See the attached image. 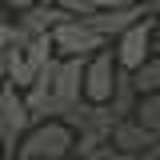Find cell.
Listing matches in <instances>:
<instances>
[{
	"mask_svg": "<svg viewBox=\"0 0 160 160\" xmlns=\"http://www.w3.org/2000/svg\"><path fill=\"white\" fill-rule=\"evenodd\" d=\"M72 128H64L60 120H44V124H32L24 140L16 144L12 160H68L72 156Z\"/></svg>",
	"mask_w": 160,
	"mask_h": 160,
	"instance_id": "cell-1",
	"label": "cell"
},
{
	"mask_svg": "<svg viewBox=\"0 0 160 160\" xmlns=\"http://www.w3.org/2000/svg\"><path fill=\"white\" fill-rule=\"evenodd\" d=\"M48 40H52V56L56 60H88L92 52H100L108 40L100 36V32H92L84 20H64V24H56L52 32H48Z\"/></svg>",
	"mask_w": 160,
	"mask_h": 160,
	"instance_id": "cell-2",
	"label": "cell"
},
{
	"mask_svg": "<svg viewBox=\"0 0 160 160\" xmlns=\"http://www.w3.org/2000/svg\"><path fill=\"white\" fill-rule=\"evenodd\" d=\"M112 84H116V60H112V48H100V52H92V56L84 60L80 100H88V104H108Z\"/></svg>",
	"mask_w": 160,
	"mask_h": 160,
	"instance_id": "cell-3",
	"label": "cell"
},
{
	"mask_svg": "<svg viewBox=\"0 0 160 160\" xmlns=\"http://www.w3.org/2000/svg\"><path fill=\"white\" fill-rule=\"evenodd\" d=\"M28 128H32V120H28V108H24L20 92L16 88H4L0 92V148H4L8 160H12V152H16V144L24 140Z\"/></svg>",
	"mask_w": 160,
	"mask_h": 160,
	"instance_id": "cell-4",
	"label": "cell"
},
{
	"mask_svg": "<svg viewBox=\"0 0 160 160\" xmlns=\"http://www.w3.org/2000/svg\"><path fill=\"white\" fill-rule=\"evenodd\" d=\"M152 56V16L132 24L128 32L116 36V48H112V60H116L120 72H136L144 60Z\"/></svg>",
	"mask_w": 160,
	"mask_h": 160,
	"instance_id": "cell-5",
	"label": "cell"
},
{
	"mask_svg": "<svg viewBox=\"0 0 160 160\" xmlns=\"http://www.w3.org/2000/svg\"><path fill=\"white\" fill-rule=\"evenodd\" d=\"M64 20H72V16H64L60 8H52L48 0L44 4H28V8H20L16 20H12V32H16V44L20 40H36V36H48L56 24H64Z\"/></svg>",
	"mask_w": 160,
	"mask_h": 160,
	"instance_id": "cell-6",
	"label": "cell"
},
{
	"mask_svg": "<svg viewBox=\"0 0 160 160\" xmlns=\"http://www.w3.org/2000/svg\"><path fill=\"white\" fill-rule=\"evenodd\" d=\"M148 16H152L148 4H136V8H96L92 16H84V24L92 32H100L104 40H116L120 32H128L132 24H140V20H148Z\"/></svg>",
	"mask_w": 160,
	"mask_h": 160,
	"instance_id": "cell-7",
	"label": "cell"
},
{
	"mask_svg": "<svg viewBox=\"0 0 160 160\" xmlns=\"http://www.w3.org/2000/svg\"><path fill=\"white\" fill-rule=\"evenodd\" d=\"M152 132L148 128H140L136 120L128 116V120H120V124H112V132H108V148H116L120 156H128V160H136L148 144H152Z\"/></svg>",
	"mask_w": 160,
	"mask_h": 160,
	"instance_id": "cell-8",
	"label": "cell"
},
{
	"mask_svg": "<svg viewBox=\"0 0 160 160\" xmlns=\"http://www.w3.org/2000/svg\"><path fill=\"white\" fill-rule=\"evenodd\" d=\"M132 108H136V92H132V80H128V72H120L116 68V84H112V96H108V112H112V120H128L132 116Z\"/></svg>",
	"mask_w": 160,
	"mask_h": 160,
	"instance_id": "cell-9",
	"label": "cell"
},
{
	"mask_svg": "<svg viewBox=\"0 0 160 160\" xmlns=\"http://www.w3.org/2000/svg\"><path fill=\"white\" fill-rule=\"evenodd\" d=\"M128 80H132V92H136V96H152V92H160V52H152L136 72H128Z\"/></svg>",
	"mask_w": 160,
	"mask_h": 160,
	"instance_id": "cell-10",
	"label": "cell"
},
{
	"mask_svg": "<svg viewBox=\"0 0 160 160\" xmlns=\"http://www.w3.org/2000/svg\"><path fill=\"white\" fill-rule=\"evenodd\" d=\"M132 120H136L140 128H148L152 136H160V92H152V96H136Z\"/></svg>",
	"mask_w": 160,
	"mask_h": 160,
	"instance_id": "cell-11",
	"label": "cell"
},
{
	"mask_svg": "<svg viewBox=\"0 0 160 160\" xmlns=\"http://www.w3.org/2000/svg\"><path fill=\"white\" fill-rule=\"evenodd\" d=\"M52 8H60L64 16H72V20H84V16H92L96 12V0H48Z\"/></svg>",
	"mask_w": 160,
	"mask_h": 160,
	"instance_id": "cell-12",
	"label": "cell"
},
{
	"mask_svg": "<svg viewBox=\"0 0 160 160\" xmlns=\"http://www.w3.org/2000/svg\"><path fill=\"white\" fill-rule=\"evenodd\" d=\"M12 44H16V32H12V20H0V56H4V52H8Z\"/></svg>",
	"mask_w": 160,
	"mask_h": 160,
	"instance_id": "cell-13",
	"label": "cell"
},
{
	"mask_svg": "<svg viewBox=\"0 0 160 160\" xmlns=\"http://www.w3.org/2000/svg\"><path fill=\"white\" fill-rule=\"evenodd\" d=\"M84 160H128V156H120L116 148H108V144H104L100 152H92V156H84Z\"/></svg>",
	"mask_w": 160,
	"mask_h": 160,
	"instance_id": "cell-14",
	"label": "cell"
},
{
	"mask_svg": "<svg viewBox=\"0 0 160 160\" xmlns=\"http://www.w3.org/2000/svg\"><path fill=\"white\" fill-rule=\"evenodd\" d=\"M144 0H96V8H136Z\"/></svg>",
	"mask_w": 160,
	"mask_h": 160,
	"instance_id": "cell-15",
	"label": "cell"
},
{
	"mask_svg": "<svg viewBox=\"0 0 160 160\" xmlns=\"http://www.w3.org/2000/svg\"><path fill=\"white\" fill-rule=\"evenodd\" d=\"M136 160H160V136L152 140V144H148V148H144V152H140Z\"/></svg>",
	"mask_w": 160,
	"mask_h": 160,
	"instance_id": "cell-16",
	"label": "cell"
},
{
	"mask_svg": "<svg viewBox=\"0 0 160 160\" xmlns=\"http://www.w3.org/2000/svg\"><path fill=\"white\" fill-rule=\"evenodd\" d=\"M0 8H16L20 12V8H28V0H0Z\"/></svg>",
	"mask_w": 160,
	"mask_h": 160,
	"instance_id": "cell-17",
	"label": "cell"
},
{
	"mask_svg": "<svg viewBox=\"0 0 160 160\" xmlns=\"http://www.w3.org/2000/svg\"><path fill=\"white\" fill-rule=\"evenodd\" d=\"M148 12H152V20H160V0H152V4H148Z\"/></svg>",
	"mask_w": 160,
	"mask_h": 160,
	"instance_id": "cell-18",
	"label": "cell"
},
{
	"mask_svg": "<svg viewBox=\"0 0 160 160\" xmlns=\"http://www.w3.org/2000/svg\"><path fill=\"white\" fill-rule=\"evenodd\" d=\"M8 88V76H4V60H0V92Z\"/></svg>",
	"mask_w": 160,
	"mask_h": 160,
	"instance_id": "cell-19",
	"label": "cell"
},
{
	"mask_svg": "<svg viewBox=\"0 0 160 160\" xmlns=\"http://www.w3.org/2000/svg\"><path fill=\"white\" fill-rule=\"evenodd\" d=\"M28 4H44V0H28Z\"/></svg>",
	"mask_w": 160,
	"mask_h": 160,
	"instance_id": "cell-20",
	"label": "cell"
},
{
	"mask_svg": "<svg viewBox=\"0 0 160 160\" xmlns=\"http://www.w3.org/2000/svg\"><path fill=\"white\" fill-rule=\"evenodd\" d=\"M0 20H8V16H4V8H0Z\"/></svg>",
	"mask_w": 160,
	"mask_h": 160,
	"instance_id": "cell-21",
	"label": "cell"
},
{
	"mask_svg": "<svg viewBox=\"0 0 160 160\" xmlns=\"http://www.w3.org/2000/svg\"><path fill=\"white\" fill-rule=\"evenodd\" d=\"M0 160H8V156H4V148H0Z\"/></svg>",
	"mask_w": 160,
	"mask_h": 160,
	"instance_id": "cell-22",
	"label": "cell"
},
{
	"mask_svg": "<svg viewBox=\"0 0 160 160\" xmlns=\"http://www.w3.org/2000/svg\"><path fill=\"white\" fill-rule=\"evenodd\" d=\"M68 160H80V156H68Z\"/></svg>",
	"mask_w": 160,
	"mask_h": 160,
	"instance_id": "cell-23",
	"label": "cell"
}]
</instances>
